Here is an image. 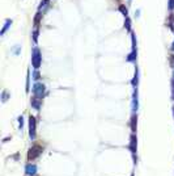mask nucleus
I'll return each instance as SVG.
<instances>
[{
    "instance_id": "f257e3e1",
    "label": "nucleus",
    "mask_w": 174,
    "mask_h": 176,
    "mask_svg": "<svg viewBox=\"0 0 174 176\" xmlns=\"http://www.w3.org/2000/svg\"><path fill=\"white\" fill-rule=\"evenodd\" d=\"M41 63H42V55H41V51L38 47H34L33 51H31V65L35 70L41 67Z\"/></svg>"
},
{
    "instance_id": "f03ea898",
    "label": "nucleus",
    "mask_w": 174,
    "mask_h": 176,
    "mask_svg": "<svg viewBox=\"0 0 174 176\" xmlns=\"http://www.w3.org/2000/svg\"><path fill=\"white\" fill-rule=\"evenodd\" d=\"M42 152H43V147L41 145L31 146V147L29 148V152H28V159L29 160H34V159H37V158L42 154Z\"/></svg>"
},
{
    "instance_id": "7ed1b4c3",
    "label": "nucleus",
    "mask_w": 174,
    "mask_h": 176,
    "mask_svg": "<svg viewBox=\"0 0 174 176\" xmlns=\"http://www.w3.org/2000/svg\"><path fill=\"white\" fill-rule=\"evenodd\" d=\"M45 92H46V87H45V84L35 83L34 86H33V95H34L35 97L42 100V97L45 96Z\"/></svg>"
},
{
    "instance_id": "20e7f679",
    "label": "nucleus",
    "mask_w": 174,
    "mask_h": 176,
    "mask_svg": "<svg viewBox=\"0 0 174 176\" xmlns=\"http://www.w3.org/2000/svg\"><path fill=\"white\" fill-rule=\"evenodd\" d=\"M128 148H130L131 154H132V158H134V163H136V156H135V154H136V148H137V139H136L135 133H132L130 137V146H128Z\"/></svg>"
},
{
    "instance_id": "39448f33",
    "label": "nucleus",
    "mask_w": 174,
    "mask_h": 176,
    "mask_svg": "<svg viewBox=\"0 0 174 176\" xmlns=\"http://www.w3.org/2000/svg\"><path fill=\"white\" fill-rule=\"evenodd\" d=\"M37 121H35V117L30 116L29 117V137H30L31 141L35 139V131H37Z\"/></svg>"
},
{
    "instance_id": "423d86ee",
    "label": "nucleus",
    "mask_w": 174,
    "mask_h": 176,
    "mask_svg": "<svg viewBox=\"0 0 174 176\" xmlns=\"http://www.w3.org/2000/svg\"><path fill=\"white\" fill-rule=\"evenodd\" d=\"M132 36V51L127 55V61L128 62H135L136 61V40H135V34L131 33Z\"/></svg>"
},
{
    "instance_id": "0eeeda50",
    "label": "nucleus",
    "mask_w": 174,
    "mask_h": 176,
    "mask_svg": "<svg viewBox=\"0 0 174 176\" xmlns=\"http://www.w3.org/2000/svg\"><path fill=\"white\" fill-rule=\"evenodd\" d=\"M25 173H26V176H35L37 175V166L34 163H28L25 167Z\"/></svg>"
},
{
    "instance_id": "6e6552de",
    "label": "nucleus",
    "mask_w": 174,
    "mask_h": 176,
    "mask_svg": "<svg viewBox=\"0 0 174 176\" xmlns=\"http://www.w3.org/2000/svg\"><path fill=\"white\" fill-rule=\"evenodd\" d=\"M139 109V99H137V88H135L134 96H132V114H135Z\"/></svg>"
},
{
    "instance_id": "1a4fd4ad",
    "label": "nucleus",
    "mask_w": 174,
    "mask_h": 176,
    "mask_svg": "<svg viewBox=\"0 0 174 176\" xmlns=\"http://www.w3.org/2000/svg\"><path fill=\"white\" fill-rule=\"evenodd\" d=\"M31 107H33V108L34 109H37V111H39V108H41V102H42V100L41 99H38V97H33V99H31Z\"/></svg>"
},
{
    "instance_id": "9d476101",
    "label": "nucleus",
    "mask_w": 174,
    "mask_h": 176,
    "mask_svg": "<svg viewBox=\"0 0 174 176\" xmlns=\"http://www.w3.org/2000/svg\"><path fill=\"white\" fill-rule=\"evenodd\" d=\"M136 126H137V116L132 114V117H131V131L132 133L136 131Z\"/></svg>"
},
{
    "instance_id": "9b49d317",
    "label": "nucleus",
    "mask_w": 174,
    "mask_h": 176,
    "mask_svg": "<svg viewBox=\"0 0 174 176\" xmlns=\"http://www.w3.org/2000/svg\"><path fill=\"white\" fill-rule=\"evenodd\" d=\"M11 25H12V20H11V19H7L5 20V24H4V26H3V29H1V32H0V36H4V34H5V32L9 29Z\"/></svg>"
},
{
    "instance_id": "f8f14e48",
    "label": "nucleus",
    "mask_w": 174,
    "mask_h": 176,
    "mask_svg": "<svg viewBox=\"0 0 174 176\" xmlns=\"http://www.w3.org/2000/svg\"><path fill=\"white\" fill-rule=\"evenodd\" d=\"M137 82H139V70H137V67H136L135 68V76H134V79H132V86L137 87Z\"/></svg>"
},
{
    "instance_id": "ddd939ff",
    "label": "nucleus",
    "mask_w": 174,
    "mask_h": 176,
    "mask_svg": "<svg viewBox=\"0 0 174 176\" xmlns=\"http://www.w3.org/2000/svg\"><path fill=\"white\" fill-rule=\"evenodd\" d=\"M47 7H49V0H42V1H41V5H39V8H38V11H45L47 8Z\"/></svg>"
},
{
    "instance_id": "4468645a",
    "label": "nucleus",
    "mask_w": 174,
    "mask_h": 176,
    "mask_svg": "<svg viewBox=\"0 0 174 176\" xmlns=\"http://www.w3.org/2000/svg\"><path fill=\"white\" fill-rule=\"evenodd\" d=\"M30 91V71H28V76H26V92Z\"/></svg>"
},
{
    "instance_id": "2eb2a0df",
    "label": "nucleus",
    "mask_w": 174,
    "mask_h": 176,
    "mask_svg": "<svg viewBox=\"0 0 174 176\" xmlns=\"http://www.w3.org/2000/svg\"><path fill=\"white\" fill-rule=\"evenodd\" d=\"M41 17H42V13L38 11L37 16H35V19H34V25H35V26H38V24H39V21H41Z\"/></svg>"
},
{
    "instance_id": "dca6fc26",
    "label": "nucleus",
    "mask_w": 174,
    "mask_h": 176,
    "mask_svg": "<svg viewBox=\"0 0 174 176\" xmlns=\"http://www.w3.org/2000/svg\"><path fill=\"white\" fill-rule=\"evenodd\" d=\"M119 11H121V12L124 15V17H128V16H127V15H128V11H127V8H126L124 5H121V7H119Z\"/></svg>"
},
{
    "instance_id": "f3484780",
    "label": "nucleus",
    "mask_w": 174,
    "mask_h": 176,
    "mask_svg": "<svg viewBox=\"0 0 174 176\" xmlns=\"http://www.w3.org/2000/svg\"><path fill=\"white\" fill-rule=\"evenodd\" d=\"M124 26H126V29H127L128 32H131V21L128 17H126V22H124Z\"/></svg>"
},
{
    "instance_id": "a211bd4d",
    "label": "nucleus",
    "mask_w": 174,
    "mask_h": 176,
    "mask_svg": "<svg viewBox=\"0 0 174 176\" xmlns=\"http://www.w3.org/2000/svg\"><path fill=\"white\" fill-rule=\"evenodd\" d=\"M17 120H19V129L22 130V127H24V118H22V116H20Z\"/></svg>"
},
{
    "instance_id": "6ab92c4d",
    "label": "nucleus",
    "mask_w": 174,
    "mask_h": 176,
    "mask_svg": "<svg viewBox=\"0 0 174 176\" xmlns=\"http://www.w3.org/2000/svg\"><path fill=\"white\" fill-rule=\"evenodd\" d=\"M7 100H8V92H7V91H3V93H1V101L5 102Z\"/></svg>"
},
{
    "instance_id": "aec40b11",
    "label": "nucleus",
    "mask_w": 174,
    "mask_h": 176,
    "mask_svg": "<svg viewBox=\"0 0 174 176\" xmlns=\"http://www.w3.org/2000/svg\"><path fill=\"white\" fill-rule=\"evenodd\" d=\"M39 78H41V75H39V72H38V70H35V71H34V72H33V79H34V80H35V82H37V80H38V79H39Z\"/></svg>"
},
{
    "instance_id": "412c9836",
    "label": "nucleus",
    "mask_w": 174,
    "mask_h": 176,
    "mask_svg": "<svg viewBox=\"0 0 174 176\" xmlns=\"http://www.w3.org/2000/svg\"><path fill=\"white\" fill-rule=\"evenodd\" d=\"M20 49H21V46H19V45H16V47L13 49V54H16V55H19V53H20Z\"/></svg>"
},
{
    "instance_id": "4be33fe9",
    "label": "nucleus",
    "mask_w": 174,
    "mask_h": 176,
    "mask_svg": "<svg viewBox=\"0 0 174 176\" xmlns=\"http://www.w3.org/2000/svg\"><path fill=\"white\" fill-rule=\"evenodd\" d=\"M33 40H34V42L38 41V29H35V30L33 32Z\"/></svg>"
},
{
    "instance_id": "5701e85b",
    "label": "nucleus",
    "mask_w": 174,
    "mask_h": 176,
    "mask_svg": "<svg viewBox=\"0 0 174 176\" xmlns=\"http://www.w3.org/2000/svg\"><path fill=\"white\" fill-rule=\"evenodd\" d=\"M171 99L174 100V78H173V80H171Z\"/></svg>"
},
{
    "instance_id": "b1692460",
    "label": "nucleus",
    "mask_w": 174,
    "mask_h": 176,
    "mask_svg": "<svg viewBox=\"0 0 174 176\" xmlns=\"http://www.w3.org/2000/svg\"><path fill=\"white\" fill-rule=\"evenodd\" d=\"M169 9L170 11L174 9V0H169Z\"/></svg>"
},
{
    "instance_id": "393cba45",
    "label": "nucleus",
    "mask_w": 174,
    "mask_h": 176,
    "mask_svg": "<svg viewBox=\"0 0 174 176\" xmlns=\"http://www.w3.org/2000/svg\"><path fill=\"white\" fill-rule=\"evenodd\" d=\"M170 63H171V66L174 67V55H171V57H170Z\"/></svg>"
},
{
    "instance_id": "a878e982",
    "label": "nucleus",
    "mask_w": 174,
    "mask_h": 176,
    "mask_svg": "<svg viewBox=\"0 0 174 176\" xmlns=\"http://www.w3.org/2000/svg\"><path fill=\"white\" fill-rule=\"evenodd\" d=\"M171 50L174 51V42H173V45H171Z\"/></svg>"
},
{
    "instance_id": "bb28decb",
    "label": "nucleus",
    "mask_w": 174,
    "mask_h": 176,
    "mask_svg": "<svg viewBox=\"0 0 174 176\" xmlns=\"http://www.w3.org/2000/svg\"><path fill=\"white\" fill-rule=\"evenodd\" d=\"M173 114H174V107H173Z\"/></svg>"
},
{
    "instance_id": "cd10ccee",
    "label": "nucleus",
    "mask_w": 174,
    "mask_h": 176,
    "mask_svg": "<svg viewBox=\"0 0 174 176\" xmlns=\"http://www.w3.org/2000/svg\"><path fill=\"white\" fill-rule=\"evenodd\" d=\"M131 176H134V175H131Z\"/></svg>"
},
{
    "instance_id": "c85d7f7f",
    "label": "nucleus",
    "mask_w": 174,
    "mask_h": 176,
    "mask_svg": "<svg viewBox=\"0 0 174 176\" xmlns=\"http://www.w3.org/2000/svg\"><path fill=\"white\" fill-rule=\"evenodd\" d=\"M173 78H174V75H173Z\"/></svg>"
},
{
    "instance_id": "c756f323",
    "label": "nucleus",
    "mask_w": 174,
    "mask_h": 176,
    "mask_svg": "<svg viewBox=\"0 0 174 176\" xmlns=\"http://www.w3.org/2000/svg\"><path fill=\"white\" fill-rule=\"evenodd\" d=\"M130 1H131V0H130Z\"/></svg>"
}]
</instances>
